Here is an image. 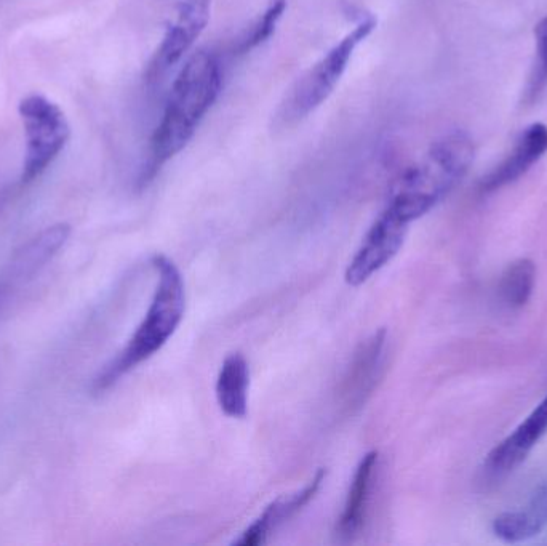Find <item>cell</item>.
<instances>
[{"label": "cell", "mask_w": 547, "mask_h": 546, "mask_svg": "<svg viewBox=\"0 0 547 546\" xmlns=\"http://www.w3.org/2000/svg\"><path fill=\"white\" fill-rule=\"evenodd\" d=\"M18 111L28 140L21 180L29 183L42 175L48 165L55 161L68 143L71 130L63 111L40 95H31L21 100Z\"/></svg>", "instance_id": "obj_5"}, {"label": "cell", "mask_w": 547, "mask_h": 546, "mask_svg": "<svg viewBox=\"0 0 547 546\" xmlns=\"http://www.w3.org/2000/svg\"><path fill=\"white\" fill-rule=\"evenodd\" d=\"M375 28V17H360L352 31L296 79L274 113L276 129H292L324 105L340 84L357 47L370 37Z\"/></svg>", "instance_id": "obj_4"}, {"label": "cell", "mask_w": 547, "mask_h": 546, "mask_svg": "<svg viewBox=\"0 0 547 546\" xmlns=\"http://www.w3.org/2000/svg\"><path fill=\"white\" fill-rule=\"evenodd\" d=\"M536 52L540 60L541 74L547 77V17L535 29Z\"/></svg>", "instance_id": "obj_17"}, {"label": "cell", "mask_w": 547, "mask_h": 546, "mask_svg": "<svg viewBox=\"0 0 547 546\" xmlns=\"http://www.w3.org/2000/svg\"><path fill=\"white\" fill-rule=\"evenodd\" d=\"M152 265L157 269L159 279L148 313L124 350L95 378L93 390L96 393L109 390L141 362L159 353L183 321L186 292L180 269L165 255H154Z\"/></svg>", "instance_id": "obj_3"}, {"label": "cell", "mask_w": 547, "mask_h": 546, "mask_svg": "<svg viewBox=\"0 0 547 546\" xmlns=\"http://www.w3.org/2000/svg\"><path fill=\"white\" fill-rule=\"evenodd\" d=\"M386 330L381 329L362 343L346 378V396L351 404H362L372 394L383 369Z\"/></svg>", "instance_id": "obj_13"}, {"label": "cell", "mask_w": 547, "mask_h": 546, "mask_svg": "<svg viewBox=\"0 0 547 546\" xmlns=\"http://www.w3.org/2000/svg\"><path fill=\"white\" fill-rule=\"evenodd\" d=\"M547 153V127L541 122L530 125L522 132L508 159L498 165L484 181V191H496L511 185L532 169L536 162Z\"/></svg>", "instance_id": "obj_10"}, {"label": "cell", "mask_w": 547, "mask_h": 546, "mask_svg": "<svg viewBox=\"0 0 547 546\" xmlns=\"http://www.w3.org/2000/svg\"><path fill=\"white\" fill-rule=\"evenodd\" d=\"M287 7V0H271L260 17L256 18L252 25L248 26L247 31L239 37V41L232 50L234 55H247L269 41L272 34L276 33L277 25L284 17Z\"/></svg>", "instance_id": "obj_16"}, {"label": "cell", "mask_w": 547, "mask_h": 546, "mask_svg": "<svg viewBox=\"0 0 547 546\" xmlns=\"http://www.w3.org/2000/svg\"><path fill=\"white\" fill-rule=\"evenodd\" d=\"M536 284V266L528 258H520L506 268L500 282V298L509 310L524 308Z\"/></svg>", "instance_id": "obj_15"}, {"label": "cell", "mask_w": 547, "mask_h": 546, "mask_svg": "<svg viewBox=\"0 0 547 546\" xmlns=\"http://www.w3.org/2000/svg\"><path fill=\"white\" fill-rule=\"evenodd\" d=\"M474 161V145L463 132L437 140L428 153L400 173L386 207L412 225L452 193Z\"/></svg>", "instance_id": "obj_2"}, {"label": "cell", "mask_w": 547, "mask_h": 546, "mask_svg": "<svg viewBox=\"0 0 547 546\" xmlns=\"http://www.w3.org/2000/svg\"><path fill=\"white\" fill-rule=\"evenodd\" d=\"M410 223L389 207H384L372 228L368 229L356 255L349 261L344 279L349 286L359 287L375 276L396 257L404 245Z\"/></svg>", "instance_id": "obj_6"}, {"label": "cell", "mask_w": 547, "mask_h": 546, "mask_svg": "<svg viewBox=\"0 0 547 546\" xmlns=\"http://www.w3.org/2000/svg\"><path fill=\"white\" fill-rule=\"evenodd\" d=\"M547 527V481L533 490L519 510L504 511L493 521L496 537L506 543H520L538 537Z\"/></svg>", "instance_id": "obj_11"}, {"label": "cell", "mask_w": 547, "mask_h": 546, "mask_svg": "<svg viewBox=\"0 0 547 546\" xmlns=\"http://www.w3.org/2000/svg\"><path fill=\"white\" fill-rule=\"evenodd\" d=\"M547 434V394L524 422L488 454L487 470L495 476L511 473Z\"/></svg>", "instance_id": "obj_8"}, {"label": "cell", "mask_w": 547, "mask_h": 546, "mask_svg": "<svg viewBox=\"0 0 547 546\" xmlns=\"http://www.w3.org/2000/svg\"><path fill=\"white\" fill-rule=\"evenodd\" d=\"M210 0H186L178 10L175 21L165 31L159 49L154 53L148 68L149 81H157L168 69L178 65L210 21Z\"/></svg>", "instance_id": "obj_7"}, {"label": "cell", "mask_w": 547, "mask_h": 546, "mask_svg": "<svg viewBox=\"0 0 547 546\" xmlns=\"http://www.w3.org/2000/svg\"><path fill=\"white\" fill-rule=\"evenodd\" d=\"M250 367L242 353H231L221 364L216 378V399L224 415L231 418L247 417Z\"/></svg>", "instance_id": "obj_14"}, {"label": "cell", "mask_w": 547, "mask_h": 546, "mask_svg": "<svg viewBox=\"0 0 547 546\" xmlns=\"http://www.w3.org/2000/svg\"><path fill=\"white\" fill-rule=\"evenodd\" d=\"M325 476H327V471L319 470L316 476L303 489L298 490L296 494L290 495V497H279L274 502L269 503L264 508L263 513L255 519L252 526L245 529L242 537L234 543L240 546H258L266 543L269 535L277 527L282 526L285 521L300 513L304 506L309 505V502L316 497L317 492L322 487Z\"/></svg>", "instance_id": "obj_9"}, {"label": "cell", "mask_w": 547, "mask_h": 546, "mask_svg": "<svg viewBox=\"0 0 547 546\" xmlns=\"http://www.w3.org/2000/svg\"><path fill=\"white\" fill-rule=\"evenodd\" d=\"M378 462H380V454L376 450H372V452L365 454L357 466L346 503H344L343 514H341L340 522L336 527V534L343 540H352L364 527Z\"/></svg>", "instance_id": "obj_12"}, {"label": "cell", "mask_w": 547, "mask_h": 546, "mask_svg": "<svg viewBox=\"0 0 547 546\" xmlns=\"http://www.w3.org/2000/svg\"><path fill=\"white\" fill-rule=\"evenodd\" d=\"M221 87L223 68L215 53L199 50L186 61L173 82L164 114L152 135L141 185H148L162 165L188 146L200 122L220 97Z\"/></svg>", "instance_id": "obj_1"}]
</instances>
